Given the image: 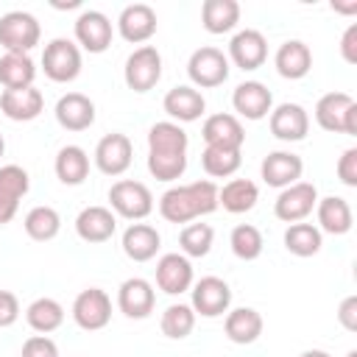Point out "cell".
Masks as SVG:
<instances>
[{
    "label": "cell",
    "mask_w": 357,
    "mask_h": 357,
    "mask_svg": "<svg viewBox=\"0 0 357 357\" xmlns=\"http://www.w3.org/2000/svg\"><path fill=\"white\" fill-rule=\"evenodd\" d=\"M187 131L173 123L162 120L148 128V173L156 181H176L187 170Z\"/></svg>",
    "instance_id": "cell-1"
},
{
    "label": "cell",
    "mask_w": 357,
    "mask_h": 357,
    "mask_svg": "<svg viewBox=\"0 0 357 357\" xmlns=\"http://www.w3.org/2000/svg\"><path fill=\"white\" fill-rule=\"evenodd\" d=\"M215 209H218V184L209 178L170 187L159 198V215L167 223H190Z\"/></svg>",
    "instance_id": "cell-2"
},
{
    "label": "cell",
    "mask_w": 357,
    "mask_h": 357,
    "mask_svg": "<svg viewBox=\"0 0 357 357\" xmlns=\"http://www.w3.org/2000/svg\"><path fill=\"white\" fill-rule=\"evenodd\" d=\"M315 123L324 131L357 137V100L349 92H326L315 103Z\"/></svg>",
    "instance_id": "cell-3"
},
{
    "label": "cell",
    "mask_w": 357,
    "mask_h": 357,
    "mask_svg": "<svg viewBox=\"0 0 357 357\" xmlns=\"http://www.w3.org/2000/svg\"><path fill=\"white\" fill-rule=\"evenodd\" d=\"M109 204L112 212L126 220H142L153 212V195L142 181L120 178L109 187Z\"/></svg>",
    "instance_id": "cell-4"
},
{
    "label": "cell",
    "mask_w": 357,
    "mask_h": 357,
    "mask_svg": "<svg viewBox=\"0 0 357 357\" xmlns=\"http://www.w3.org/2000/svg\"><path fill=\"white\" fill-rule=\"evenodd\" d=\"M42 70L50 81L56 84H70L78 78L81 73V50L73 39H64V36H56L45 45V53H42Z\"/></svg>",
    "instance_id": "cell-5"
},
{
    "label": "cell",
    "mask_w": 357,
    "mask_h": 357,
    "mask_svg": "<svg viewBox=\"0 0 357 357\" xmlns=\"http://www.w3.org/2000/svg\"><path fill=\"white\" fill-rule=\"evenodd\" d=\"M42 28L28 11H8L0 17V45L6 53H31L39 45Z\"/></svg>",
    "instance_id": "cell-6"
},
{
    "label": "cell",
    "mask_w": 357,
    "mask_h": 357,
    "mask_svg": "<svg viewBox=\"0 0 357 357\" xmlns=\"http://www.w3.org/2000/svg\"><path fill=\"white\" fill-rule=\"evenodd\" d=\"M123 78H126V86L134 89V92H148L159 84L162 78V56L153 45H142L137 47L128 59H126V67H123Z\"/></svg>",
    "instance_id": "cell-7"
},
{
    "label": "cell",
    "mask_w": 357,
    "mask_h": 357,
    "mask_svg": "<svg viewBox=\"0 0 357 357\" xmlns=\"http://www.w3.org/2000/svg\"><path fill=\"white\" fill-rule=\"evenodd\" d=\"M187 75H190L192 86L215 89L229 78V59L218 47H209V45L198 47V50H192V56L187 61Z\"/></svg>",
    "instance_id": "cell-8"
},
{
    "label": "cell",
    "mask_w": 357,
    "mask_h": 357,
    "mask_svg": "<svg viewBox=\"0 0 357 357\" xmlns=\"http://www.w3.org/2000/svg\"><path fill=\"white\" fill-rule=\"evenodd\" d=\"M315 204H318V190H315V184H310V181H296V184H290V187H284L279 195H276V201H273V215L282 220V223H301L307 215H312V209H315Z\"/></svg>",
    "instance_id": "cell-9"
},
{
    "label": "cell",
    "mask_w": 357,
    "mask_h": 357,
    "mask_svg": "<svg viewBox=\"0 0 357 357\" xmlns=\"http://www.w3.org/2000/svg\"><path fill=\"white\" fill-rule=\"evenodd\" d=\"M190 293H192L190 307L201 318H218V315L229 312V307H231V287L220 276H201L190 287Z\"/></svg>",
    "instance_id": "cell-10"
},
{
    "label": "cell",
    "mask_w": 357,
    "mask_h": 357,
    "mask_svg": "<svg viewBox=\"0 0 357 357\" xmlns=\"http://www.w3.org/2000/svg\"><path fill=\"white\" fill-rule=\"evenodd\" d=\"M73 321L86 329V332H98L112 321V298L106 290L100 287H86L75 296L73 301Z\"/></svg>",
    "instance_id": "cell-11"
},
{
    "label": "cell",
    "mask_w": 357,
    "mask_h": 357,
    "mask_svg": "<svg viewBox=\"0 0 357 357\" xmlns=\"http://www.w3.org/2000/svg\"><path fill=\"white\" fill-rule=\"evenodd\" d=\"M95 167L103 173V176H123L128 167H131V159H134V148H131V139L120 131H112L106 137H100V142L95 145Z\"/></svg>",
    "instance_id": "cell-12"
},
{
    "label": "cell",
    "mask_w": 357,
    "mask_h": 357,
    "mask_svg": "<svg viewBox=\"0 0 357 357\" xmlns=\"http://www.w3.org/2000/svg\"><path fill=\"white\" fill-rule=\"evenodd\" d=\"M112 20L103 11L86 8L78 14L75 20V42L86 50V53H103L112 45Z\"/></svg>",
    "instance_id": "cell-13"
},
{
    "label": "cell",
    "mask_w": 357,
    "mask_h": 357,
    "mask_svg": "<svg viewBox=\"0 0 357 357\" xmlns=\"http://www.w3.org/2000/svg\"><path fill=\"white\" fill-rule=\"evenodd\" d=\"M153 304H156V293H153V284L142 276H131L126 279L120 287H117V307L126 318H134V321H142L153 312Z\"/></svg>",
    "instance_id": "cell-14"
},
{
    "label": "cell",
    "mask_w": 357,
    "mask_h": 357,
    "mask_svg": "<svg viewBox=\"0 0 357 357\" xmlns=\"http://www.w3.org/2000/svg\"><path fill=\"white\" fill-rule=\"evenodd\" d=\"M268 126H271V134L276 139L298 142L310 131V114H307V109L301 103H279L276 109H271Z\"/></svg>",
    "instance_id": "cell-15"
},
{
    "label": "cell",
    "mask_w": 357,
    "mask_h": 357,
    "mask_svg": "<svg viewBox=\"0 0 357 357\" xmlns=\"http://www.w3.org/2000/svg\"><path fill=\"white\" fill-rule=\"evenodd\" d=\"M31 178L20 165H3L0 167V226L11 223L20 201L28 195Z\"/></svg>",
    "instance_id": "cell-16"
},
{
    "label": "cell",
    "mask_w": 357,
    "mask_h": 357,
    "mask_svg": "<svg viewBox=\"0 0 357 357\" xmlns=\"http://www.w3.org/2000/svg\"><path fill=\"white\" fill-rule=\"evenodd\" d=\"M231 106L245 120H262L273 109V95L262 81H243L231 92Z\"/></svg>",
    "instance_id": "cell-17"
},
{
    "label": "cell",
    "mask_w": 357,
    "mask_h": 357,
    "mask_svg": "<svg viewBox=\"0 0 357 357\" xmlns=\"http://www.w3.org/2000/svg\"><path fill=\"white\" fill-rule=\"evenodd\" d=\"M156 11L148 3H131L120 11L117 17V31L126 42L131 45H142L156 33Z\"/></svg>",
    "instance_id": "cell-18"
},
{
    "label": "cell",
    "mask_w": 357,
    "mask_h": 357,
    "mask_svg": "<svg viewBox=\"0 0 357 357\" xmlns=\"http://www.w3.org/2000/svg\"><path fill=\"white\" fill-rule=\"evenodd\" d=\"M226 59H231L240 70H257V67H262L265 64V59H268V42H265V36L259 33V31H254V28H245V31H237L234 36H231V42H229V56Z\"/></svg>",
    "instance_id": "cell-19"
},
{
    "label": "cell",
    "mask_w": 357,
    "mask_h": 357,
    "mask_svg": "<svg viewBox=\"0 0 357 357\" xmlns=\"http://www.w3.org/2000/svg\"><path fill=\"white\" fill-rule=\"evenodd\" d=\"M259 173H262V181H265L268 187L284 190V187H290V184H296V181L301 178L304 162H301V156H296V153H290V151H271V153L262 159Z\"/></svg>",
    "instance_id": "cell-20"
},
{
    "label": "cell",
    "mask_w": 357,
    "mask_h": 357,
    "mask_svg": "<svg viewBox=\"0 0 357 357\" xmlns=\"http://www.w3.org/2000/svg\"><path fill=\"white\" fill-rule=\"evenodd\" d=\"M156 284L167 296H181L192 287V262L184 254H165L156 262Z\"/></svg>",
    "instance_id": "cell-21"
},
{
    "label": "cell",
    "mask_w": 357,
    "mask_h": 357,
    "mask_svg": "<svg viewBox=\"0 0 357 357\" xmlns=\"http://www.w3.org/2000/svg\"><path fill=\"white\" fill-rule=\"evenodd\" d=\"M53 114L64 131H86L95 123V103L81 92H67L56 100Z\"/></svg>",
    "instance_id": "cell-22"
},
{
    "label": "cell",
    "mask_w": 357,
    "mask_h": 357,
    "mask_svg": "<svg viewBox=\"0 0 357 357\" xmlns=\"http://www.w3.org/2000/svg\"><path fill=\"white\" fill-rule=\"evenodd\" d=\"M45 109V98L36 86H28V89H3L0 95V112L14 120V123H28V120H36Z\"/></svg>",
    "instance_id": "cell-23"
},
{
    "label": "cell",
    "mask_w": 357,
    "mask_h": 357,
    "mask_svg": "<svg viewBox=\"0 0 357 357\" xmlns=\"http://www.w3.org/2000/svg\"><path fill=\"white\" fill-rule=\"evenodd\" d=\"M117 229V218L109 206H84L75 218V234L84 243H106Z\"/></svg>",
    "instance_id": "cell-24"
},
{
    "label": "cell",
    "mask_w": 357,
    "mask_h": 357,
    "mask_svg": "<svg viewBox=\"0 0 357 357\" xmlns=\"http://www.w3.org/2000/svg\"><path fill=\"white\" fill-rule=\"evenodd\" d=\"M201 137L206 145H215V148H243V142H245L243 123L226 112L209 114L201 126Z\"/></svg>",
    "instance_id": "cell-25"
},
{
    "label": "cell",
    "mask_w": 357,
    "mask_h": 357,
    "mask_svg": "<svg viewBox=\"0 0 357 357\" xmlns=\"http://www.w3.org/2000/svg\"><path fill=\"white\" fill-rule=\"evenodd\" d=\"M276 73L287 81H298L312 70V50L301 42V39H287L279 45L276 56H273Z\"/></svg>",
    "instance_id": "cell-26"
},
{
    "label": "cell",
    "mask_w": 357,
    "mask_h": 357,
    "mask_svg": "<svg viewBox=\"0 0 357 357\" xmlns=\"http://www.w3.org/2000/svg\"><path fill=\"white\" fill-rule=\"evenodd\" d=\"M162 109H165L173 120H178V123H192V120H198V117L204 114L206 100H204V95H201L195 86L181 84V86L167 89V95H165V100H162Z\"/></svg>",
    "instance_id": "cell-27"
},
{
    "label": "cell",
    "mask_w": 357,
    "mask_h": 357,
    "mask_svg": "<svg viewBox=\"0 0 357 357\" xmlns=\"http://www.w3.org/2000/svg\"><path fill=\"white\" fill-rule=\"evenodd\" d=\"M315 215H318V229L326 231V234H346V231H351L354 215H351L349 201L340 198V195L318 198Z\"/></svg>",
    "instance_id": "cell-28"
},
{
    "label": "cell",
    "mask_w": 357,
    "mask_h": 357,
    "mask_svg": "<svg viewBox=\"0 0 357 357\" xmlns=\"http://www.w3.org/2000/svg\"><path fill=\"white\" fill-rule=\"evenodd\" d=\"M162 248V237L153 226L148 223H131L123 231V251L128 259L134 262H148L156 257V251Z\"/></svg>",
    "instance_id": "cell-29"
},
{
    "label": "cell",
    "mask_w": 357,
    "mask_h": 357,
    "mask_svg": "<svg viewBox=\"0 0 357 357\" xmlns=\"http://www.w3.org/2000/svg\"><path fill=\"white\" fill-rule=\"evenodd\" d=\"M223 332L231 343L237 346H248L254 343L259 335H262V315L254 310V307H237V310H229L226 312V321H223Z\"/></svg>",
    "instance_id": "cell-30"
},
{
    "label": "cell",
    "mask_w": 357,
    "mask_h": 357,
    "mask_svg": "<svg viewBox=\"0 0 357 357\" xmlns=\"http://www.w3.org/2000/svg\"><path fill=\"white\" fill-rule=\"evenodd\" d=\"M56 178L67 187H78L86 181L89 176V153L81 148V145H64L59 153H56Z\"/></svg>",
    "instance_id": "cell-31"
},
{
    "label": "cell",
    "mask_w": 357,
    "mask_h": 357,
    "mask_svg": "<svg viewBox=\"0 0 357 357\" xmlns=\"http://www.w3.org/2000/svg\"><path fill=\"white\" fill-rule=\"evenodd\" d=\"M259 201V190L251 178H231L218 190V206H223L231 215L251 212Z\"/></svg>",
    "instance_id": "cell-32"
},
{
    "label": "cell",
    "mask_w": 357,
    "mask_h": 357,
    "mask_svg": "<svg viewBox=\"0 0 357 357\" xmlns=\"http://www.w3.org/2000/svg\"><path fill=\"white\" fill-rule=\"evenodd\" d=\"M36 64L28 53H6L0 59V84L6 89H28L33 86Z\"/></svg>",
    "instance_id": "cell-33"
},
{
    "label": "cell",
    "mask_w": 357,
    "mask_h": 357,
    "mask_svg": "<svg viewBox=\"0 0 357 357\" xmlns=\"http://www.w3.org/2000/svg\"><path fill=\"white\" fill-rule=\"evenodd\" d=\"M237 22H240V3L237 0H204L201 25L209 33H229Z\"/></svg>",
    "instance_id": "cell-34"
},
{
    "label": "cell",
    "mask_w": 357,
    "mask_h": 357,
    "mask_svg": "<svg viewBox=\"0 0 357 357\" xmlns=\"http://www.w3.org/2000/svg\"><path fill=\"white\" fill-rule=\"evenodd\" d=\"M25 321L33 332L39 335H47V332H56L61 324H64V307L50 298V296H42V298H33L25 310Z\"/></svg>",
    "instance_id": "cell-35"
},
{
    "label": "cell",
    "mask_w": 357,
    "mask_h": 357,
    "mask_svg": "<svg viewBox=\"0 0 357 357\" xmlns=\"http://www.w3.org/2000/svg\"><path fill=\"white\" fill-rule=\"evenodd\" d=\"M324 245V234L315 223H290L284 229V248L293 257H315Z\"/></svg>",
    "instance_id": "cell-36"
},
{
    "label": "cell",
    "mask_w": 357,
    "mask_h": 357,
    "mask_svg": "<svg viewBox=\"0 0 357 357\" xmlns=\"http://www.w3.org/2000/svg\"><path fill=\"white\" fill-rule=\"evenodd\" d=\"M22 226H25V234H28L31 240L47 243V240H53V237L61 231V215H59L53 206H33V209L25 215Z\"/></svg>",
    "instance_id": "cell-37"
},
{
    "label": "cell",
    "mask_w": 357,
    "mask_h": 357,
    "mask_svg": "<svg viewBox=\"0 0 357 357\" xmlns=\"http://www.w3.org/2000/svg\"><path fill=\"white\" fill-rule=\"evenodd\" d=\"M240 165H243L240 148H215V145H206L204 153H201V167L212 178H226V176L237 173Z\"/></svg>",
    "instance_id": "cell-38"
},
{
    "label": "cell",
    "mask_w": 357,
    "mask_h": 357,
    "mask_svg": "<svg viewBox=\"0 0 357 357\" xmlns=\"http://www.w3.org/2000/svg\"><path fill=\"white\" fill-rule=\"evenodd\" d=\"M229 245H231V254H234L237 259H243V262H254V259L262 254L265 240H262V231H259L257 226H251V223H240V226L231 229V234H229Z\"/></svg>",
    "instance_id": "cell-39"
},
{
    "label": "cell",
    "mask_w": 357,
    "mask_h": 357,
    "mask_svg": "<svg viewBox=\"0 0 357 357\" xmlns=\"http://www.w3.org/2000/svg\"><path fill=\"white\" fill-rule=\"evenodd\" d=\"M165 337L170 340H181L187 337L192 329H195V310L190 304H170L165 312H162V321H159Z\"/></svg>",
    "instance_id": "cell-40"
},
{
    "label": "cell",
    "mask_w": 357,
    "mask_h": 357,
    "mask_svg": "<svg viewBox=\"0 0 357 357\" xmlns=\"http://www.w3.org/2000/svg\"><path fill=\"white\" fill-rule=\"evenodd\" d=\"M212 240H215V229L209 223H190L178 234V245H181V254L187 259L190 257H206L212 248Z\"/></svg>",
    "instance_id": "cell-41"
},
{
    "label": "cell",
    "mask_w": 357,
    "mask_h": 357,
    "mask_svg": "<svg viewBox=\"0 0 357 357\" xmlns=\"http://www.w3.org/2000/svg\"><path fill=\"white\" fill-rule=\"evenodd\" d=\"M20 357H59V346L47 335H31L22 343Z\"/></svg>",
    "instance_id": "cell-42"
},
{
    "label": "cell",
    "mask_w": 357,
    "mask_h": 357,
    "mask_svg": "<svg viewBox=\"0 0 357 357\" xmlns=\"http://www.w3.org/2000/svg\"><path fill=\"white\" fill-rule=\"evenodd\" d=\"M337 178L346 187H357V148H346L337 159Z\"/></svg>",
    "instance_id": "cell-43"
},
{
    "label": "cell",
    "mask_w": 357,
    "mask_h": 357,
    "mask_svg": "<svg viewBox=\"0 0 357 357\" xmlns=\"http://www.w3.org/2000/svg\"><path fill=\"white\" fill-rule=\"evenodd\" d=\"M20 318V301L11 290H0V329L17 324Z\"/></svg>",
    "instance_id": "cell-44"
},
{
    "label": "cell",
    "mask_w": 357,
    "mask_h": 357,
    "mask_svg": "<svg viewBox=\"0 0 357 357\" xmlns=\"http://www.w3.org/2000/svg\"><path fill=\"white\" fill-rule=\"evenodd\" d=\"M337 321L346 332H357V296H346L337 307Z\"/></svg>",
    "instance_id": "cell-45"
},
{
    "label": "cell",
    "mask_w": 357,
    "mask_h": 357,
    "mask_svg": "<svg viewBox=\"0 0 357 357\" xmlns=\"http://www.w3.org/2000/svg\"><path fill=\"white\" fill-rule=\"evenodd\" d=\"M340 56H343L349 64H357V22H351V25L343 31V39H340Z\"/></svg>",
    "instance_id": "cell-46"
},
{
    "label": "cell",
    "mask_w": 357,
    "mask_h": 357,
    "mask_svg": "<svg viewBox=\"0 0 357 357\" xmlns=\"http://www.w3.org/2000/svg\"><path fill=\"white\" fill-rule=\"evenodd\" d=\"M332 8H335V11H340V14H354V11H357V0H354V3H349V6H337V3H332Z\"/></svg>",
    "instance_id": "cell-47"
},
{
    "label": "cell",
    "mask_w": 357,
    "mask_h": 357,
    "mask_svg": "<svg viewBox=\"0 0 357 357\" xmlns=\"http://www.w3.org/2000/svg\"><path fill=\"white\" fill-rule=\"evenodd\" d=\"M298 357H332V354L324 351V349H307V351H301Z\"/></svg>",
    "instance_id": "cell-48"
},
{
    "label": "cell",
    "mask_w": 357,
    "mask_h": 357,
    "mask_svg": "<svg viewBox=\"0 0 357 357\" xmlns=\"http://www.w3.org/2000/svg\"><path fill=\"white\" fill-rule=\"evenodd\" d=\"M3 151H6V139H3V134H0V156H3Z\"/></svg>",
    "instance_id": "cell-49"
},
{
    "label": "cell",
    "mask_w": 357,
    "mask_h": 357,
    "mask_svg": "<svg viewBox=\"0 0 357 357\" xmlns=\"http://www.w3.org/2000/svg\"><path fill=\"white\" fill-rule=\"evenodd\" d=\"M346 357H357V351H354V349H351V351H349V354H346Z\"/></svg>",
    "instance_id": "cell-50"
}]
</instances>
